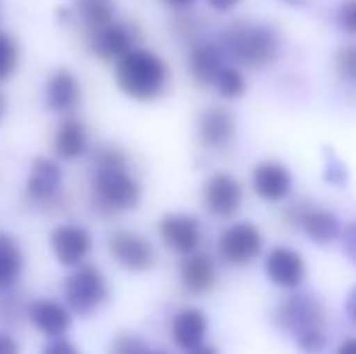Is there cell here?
Returning a JSON list of instances; mask_svg holds the SVG:
<instances>
[{
    "mask_svg": "<svg viewBox=\"0 0 356 354\" xmlns=\"http://www.w3.org/2000/svg\"><path fill=\"white\" fill-rule=\"evenodd\" d=\"M218 47L223 56L245 68H267L282 54V39L267 24L233 22L220 32Z\"/></svg>",
    "mask_w": 356,
    "mask_h": 354,
    "instance_id": "cell-1",
    "label": "cell"
},
{
    "mask_svg": "<svg viewBox=\"0 0 356 354\" xmlns=\"http://www.w3.org/2000/svg\"><path fill=\"white\" fill-rule=\"evenodd\" d=\"M117 86L124 95L138 102H153L165 92L170 83V68L155 51L134 49L117 61L114 68Z\"/></svg>",
    "mask_w": 356,
    "mask_h": 354,
    "instance_id": "cell-2",
    "label": "cell"
},
{
    "mask_svg": "<svg viewBox=\"0 0 356 354\" xmlns=\"http://www.w3.org/2000/svg\"><path fill=\"white\" fill-rule=\"evenodd\" d=\"M277 323L293 335L305 354H318L327 345L325 335V308L315 296L293 293L286 296L277 308Z\"/></svg>",
    "mask_w": 356,
    "mask_h": 354,
    "instance_id": "cell-3",
    "label": "cell"
},
{
    "mask_svg": "<svg viewBox=\"0 0 356 354\" xmlns=\"http://www.w3.org/2000/svg\"><path fill=\"white\" fill-rule=\"evenodd\" d=\"M92 207L102 216L131 211L141 202V182L129 168H95L92 175Z\"/></svg>",
    "mask_w": 356,
    "mask_h": 354,
    "instance_id": "cell-4",
    "label": "cell"
},
{
    "mask_svg": "<svg viewBox=\"0 0 356 354\" xmlns=\"http://www.w3.org/2000/svg\"><path fill=\"white\" fill-rule=\"evenodd\" d=\"M63 296H66V306L75 316L95 313L109 298V287L102 269L95 265L75 267L63 282Z\"/></svg>",
    "mask_w": 356,
    "mask_h": 354,
    "instance_id": "cell-5",
    "label": "cell"
},
{
    "mask_svg": "<svg viewBox=\"0 0 356 354\" xmlns=\"http://www.w3.org/2000/svg\"><path fill=\"white\" fill-rule=\"evenodd\" d=\"M262 252V233L254 223H235L218 238V255L233 267H248Z\"/></svg>",
    "mask_w": 356,
    "mask_h": 354,
    "instance_id": "cell-6",
    "label": "cell"
},
{
    "mask_svg": "<svg viewBox=\"0 0 356 354\" xmlns=\"http://www.w3.org/2000/svg\"><path fill=\"white\" fill-rule=\"evenodd\" d=\"M284 221L293 228H300L305 236L318 246H327L339 236V221L330 211L313 207L308 202H296L284 211Z\"/></svg>",
    "mask_w": 356,
    "mask_h": 354,
    "instance_id": "cell-7",
    "label": "cell"
},
{
    "mask_svg": "<svg viewBox=\"0 0 356 354\" xmlns=\"http://www.w3.org/2000/svg\"><path fill=\"white\" fill-rule=\"evenodd\" d=\"M109 255L114 257L119 267L129 272H148L155 265V248L150 246L148 238L138 236L131 231H117L107 241Z\"/></svg>",
    "mask_w": 356,
    "mask_h": 354,
    "instance_id": "cell-8",
    "label": "cell"
},
{
    "mask_svg": "<svg viewBox=\"0 0 356 354\" xmlns=\"http://www.w3.org/2000/svg\"><path fill=\"white\" fill-rule=\"evenodd\" d=\"M136 39H138L136 27L129 22H117V19L112 24H107V27L90 29L88 32L90 51L95 56L104 58V61H119V58H124L129 51L136 49Z\"/></svg>",
    "mask_w": 356,
    "mask_h": 354,
    "instance_id": "cell-9",
    "label": "cell"
},
{
    "mask_svg": "<svg viewBox=\"0 0 356 354\" xmlns=\"http://www.w3.org/2000/svg\"><path fill=\"white\" fill-rule=\"evenodd\" d=\"M49 246H51V252L63 267H80L85 262V257L92 250V238H90V231L85 226H78V223H61L51 231L49 236Z\"/></svg>",
    "mask_w": 356,
    "mask_h": 354,
    "instance_id": "cell-10",
    "label": "cell"
},
{
    "mask_svg": "<svg viewBox=\"0 0 356 354\" xmlns=\"http://www.w3.org/2000/svg\"><path fill=\"white\" fill-rule=\"evenodd\" d=\"M243 184L228 172H216L204 184V207L211 216L233 218L243 207Z\"/></svg>",
    "mask_w": 356,
    "mask_h": 354,
    "instance_id": "cell-11",
    "label": "cell"
},
{
    "mask_svg": "<svg viewBox=\"0 0 356 354\" xmlns=\"http://www.w3.org/2000/svg\"><path fill=\"white\" fill-rule=\"evenodd\" d=\"M158 231L165 246L177 255H194L202 246V223L189 214H165Z\"/></svg>",
    "mask_w": 356,
    "mask_h": 354,
    "instance_id": "cell-12",
    "label": "cell"
},
{
    "mask_svg": "<svg viewBox=\"0 0 356 354\" xmlns=\"http://www.w3.org/2000/svg\"><path fill=\"white\" fill-rule=\"evenodd\" d=\"M197 138L209 151H223V148H228L235 138L233 114L223 107H209L207 112L199 117Z\"/></svg>",
    "mask_w": 356,
    "mask_h": 354,
    "instance_id": "cell-13",
    "label": "cell"
},
{
    "mask_svg": "<svg viewBox=\"0 0 356 354\" xmlns=\"http://www.w3.org/2000/svg\"><path fill=\"white\" fill-rule=\"evenodd\" d=\"M27 318L49 340L63 337L71 328V308L54 298H37L27 306Z\"/></svg>",
    "mask_w": 356,
    "mask_h": 354,
    "instance_id": "cell-14",
    "label": "cell"
},
{
    "mask_svg": "<svg viewBox=\"0 0 356 354\" xmlns=\"http://www.w3.org/2000/svg\"><path fill=\"white\" fill-rule=\"evenodd\" d=\"M63 172L61 166L51 158H37L29 168L27 177V197L34 204H51L61 194Z\"/></svg>",
    "mask_w": 356,
    "mask_h": 354,
    "instance_id": "cell-15",
    "label": "cell"
},
{
    "mask_svg": "<svg viewBox=\"0 0 356 354\" xmlns=\"http://www.w3.org/2000/svg\"><path fill=\"white\" fill-rule=\"evenodd\" d=\"M252 187L264 202H282L293 189V175L279 161H264L252 170Z\"/></svg>",
    "mask_w": 356,
    "mask_h": 354,
    "instance_id": "cell-16",
    "label": "cell"
},
{
    "mask_svg": "<svg viewBox=\"0 0 356 354\" xmlns=\"http://www.w3.org/2000/svg\"><path fill=\"white\" fill-rule=\"evenodd\" d=\"M267 277L282 289H298L305 279V262L300 252L291 250L286 246L274 248L264 260Z\"/></svg>",
    "mask_w": 356,
    "mask_h": 354,
    "instance_id": "cell-17",
    "label": "cell"
},
{
    "mask_svg": "<svg viewBox=\"0 0 356 354\" xmlns=\"http://www.w3.org/2000/svg\"><path fill=\"white\" fill-rule=\"evenodd\" d=\"M44 95H47V104L54 112L68 114L80 104L83 88H80L78 76H75L71 68H56V71L49 76Z\"/></svg>",
    "mask_w": 356,
    "mask_h": 354,
    "instance_id": "cell-18",
    "label": "cell"
},
{
    "mask_svg": "<svg viewBox=\"0 0 356 354\" xmlns=\"http://www.w3.org/2000/svg\"><path fill=\"white\" fill-rule=\"evenodd\" d=\"M207 330H209V321L204 316V311H199V308H182L172 318V325H170L172 342L184 352L199 350L204 345Z\"/></svg>",
    "mask_w": 356,
    "mask_h": 354,
    "instance_id": "cell-19",
    "label": "cell"
},
{
    "mask_svg": "<svg viewBox=\"0 0 356 354\" xmlns=\"http://www.w3.org/2000/svg\"><path fill=\"white\" fill-rule=\"evenodd\" d=\"M189 73H192L197 86H211L223 71V51L218 44L211 42H197L189 49Z\"/></svg>",
    "mask_w": 356,
    "mask_h": 354,
    "instance_id": "cell-20",
    "label": "cell"
},
{
    "mask_svg": "<svg viewBox=\"0 0 356 354\" xmlns=\"http://www.w3.org/2000/svg\"><path fill=\"white\" fill-rule=\"evenodd\" d=\"M179 279H182L184 289L192 293H207L216 287V279H218V272H216V265L209 255L204 252H194V255H187L179 265Z\"/></svg>",
    "mask_w": 356,
    "mask_h": 354,
    "instance_id": "cell-21",
    "label": "cell"
},
{
    "mask_svg": "<svg viewBox=\"0 0 356 354\" xmlns=\"http://www.w3.org/2000/svg\"><path fill=\"white\" fill-rule=\"evenodd\" d=\"M88 148V129L83 127V122L68 117L56 127L54 134V153L58 161H75L80 158Z\"/></svg>",
    "mask_w": 356,
    "mask_h": 354,
    "instance_id": "cell-22",
    "label": "cell"
},
{
    "mask_svg": "<svg viewBox=\"0 0 356 354\" xmlns=\"http://www.w3.org/2000/svg\"><path fill=\"white\" fill-rule=\"evenodd\" d=\"M24 269V252L8 233H0V291L13 289Z\"/></svg>",
    "mask_w": 356,
    "mask_h": 354,
    "instance_id": "cell-23",
    "label": "cell"
},
{
    "mask_svg": "<svg viewBox=\"0 0 356 354\" xmlns=\"http://www.w3.org/2000/svg\"><path fill=\"white\" fill-rule=\"evenodd\" d=\"M73 3L88 32L90 29H102L114 22V13H117L114 0H73Z\"/></svg>",
    "mask_w": 356,
    "mask_h": 354,
    "instance_id": "cell-24",
    "label": "cell"
},
{
    "mask_svg": "<svg viewBox=\"0 0 356 354\" xmlns=\"http://www.w3.org/2000/svg\"><path fill=\"white\" fill-rule=\"evenodd\" d=\"M216 90L220 92V97L225 99H238L245 95V78L243 73L238 71V68H230V66H223V71L218 73V78H216Z\"/></svg>",
    "mask_w": 356,
    "mask_h": 354,
    "instance_id": "cell-25",
    "label": "cell"
},
{
    "mask_svg": "<svg viewBox=\"0 0 356 354\" xmlns=\"http://www.w3.org/2000/svg\"><path fill=\"white\" fill-rule=\"evenodd\" d=\"M19 66V47L8 32H0V83L8 81Z\"/></svg>",
    "mask_w": 356,
    "mask_h": 354,
    "instance_id": "cell-26",
    "label": "cell"
},
{
    "mask_svg": "<svg viewBox=\"0 0 356 354\" xmlns=\"http://www.w3.org/2000/svg\"><path fill=\"white\" fill-rule=\"evenodd\" d=\"M109 354H150V347L145 345L138 335L131 332H122L112 340L109 345Z\"/></svg>",
    "mask_w": 356,
    "mask_h": 354,
    "instance_id": "cell-27",
    "label": "cell"
},
{
    "mask_svg": "<svg viewBox=\"0 0 356 354\" xmlns=\"http://www.w3.org/2000/svg\"><path fill=\"white\" fill-rule=\"evenodd\" d=\"M334 63H337V71L342 73L344 78L356 81V44H349V47L339 49Z\"/></svg>",
    "mask_w": 356,
    "mask_h": 354,
    "instance_id": "cell-28",
    "label": "cell"
},
{
    "mask_svg": "<svg viewBox=\"0 0 356 354\" xmlns=\"http://www.w3.org/2000/svg\"><path fill=\"white\" fill-rule=\"evenodd\" d=\"M337 24L342 27V32L356 34V0L342 3V8L337 13Z\"/></svg>",
    "mask_w": 356,
    "mask_h": 354,
    "instance_id": "cell-29",
    "label": "cell"
},
{
    "mask_svg": "<svg viewBox=\"0 0 356 354\" xmlns=\"http://www.w3.org/2000/svg\"><path fill=\"white\" fill-rule=\"evenodd\" d=\"M42 354H80V350L71 340H66V337H56V340H49L44 345Z\"/></svg>",
    "mask_w": 356,
    "mask_h": 354,
    "instance_id": "cell-30",
    "label": "cell"
},
{
    "mask_svg": "<svg viewBox=\"0 0 356 354\" xmlns=\"http://www.w3.org/2000/svg\"><path fill=\"white\" fill-rule=\"evenodd\" d=\"M327 182H334V184H344L347 182V170H344V166L337 161V158L330 156L327 158Z\"/></svg>",
    "mask_w": 356,
    "mask_h": 354,
    "instance_id": "cell-31",
    "label": "cell"
},
{
    "mask_svg": "<svg viewBox=\"0 0 356 354\" xmlns=\"http://www.w3.org/2000/svg\"><path fill=\"white\" fill-rule=\"evenodd\" d=\"M342 241H344V252L349 255V260L356 262V221L344 228Z\"/></svg>",
    "mask_w": 356,
    "mask_h": 354,
    "instance_id": "cell-32",
    "label": "cell"
},
{
    "mask_svg": "<svg viewBox=\"0 0 356 354\" xmlns=\"http://www.w3.org/2000/svg\"><path fill=\"white\" fill-rule=\"evenodd\" d=\"M194 27H197V19H194V15H182V17H177V32L182 34V37H194Z\"/></svg>",
    "mask_w": 356,
    "mask_h": 354,
    "instance_id": "cell-33",
    "label": "cell"
},
{
    "mask_svg": "<svg viewBox=\"0 0 356 354\" xmlns=\"http://www.w3.org/2000/svg\"><path fill=\"white\" fill-rule=\"evenodd\" d=\"M0 354H19V345L10 332H0Z\"/></svg>",
    "mask_w": 356,
    "mask_h": 354,
    "instance_id": "cell-34",
    "label": "cell"
},
{
    "mask_svg": "<svg viewBox=\"0 0 356 354\" xmlns=\"http://www.w3.org/2000/svg\"><path fill=\"white\" fill-rule=\"evenodd\" d=\"M209 5H211L213 10H218V13H228V10H233L238 3H243V0H207Z\"/></svg>",
    "mask_w": 356,
    "mask_h": 354,
    "instance_id": "cell-35",
    "label": "cell"
},
{
    "mask_svg": "<svg viewBox=\"0 0 356 354\" xmlns=\"http://www.w3.org/2000/svg\"><path fill=\"white\" fill-rule=\"evenodd\" d=\"M347 316L356 325V289H352V293H349V298H347Z\"/></svg>",
    "mask_w": 356,
    "mask_h": 354,
    "instance_id": "cell-36",
    "label": "cell"
},
{
    "mask_svg": "<svg viewBox=\"0 0 356 354\" xmlns=\"http://www.w3.org/2000/svg\"><path fill=\"white\" fill-rule=\"evenodd\" d=\"M337 354H356V337H349V340H344L342 345H339Z\"/></svg>",
    "mask_w": 356,
    "mask_h": 354,
    "instance_id": "cell-37",
    "label": "cell"
},
{
    "mask_svg": "<svg viewBox=\"0 0 356 354\" xmlns=\"http://www.w3.org/2000/svg\"><path fill=\"white\" fill-rule=\"evenodd\" d=\"M168 8H175V10H182V8H189L194 0H163Z\"/></svg>",
    "mask_w": 356,
    "mask_h": 354,
    "instance_id": "cell-38",
    "label": "cell"
},
{
    "mask_svg": "<svg viewBox=\"0 0 356 354\" xmlns=\"http://www.w3.org/2000/svg\"><path fill=\"white\" fill-rule=\"evenodd\" d=\"M189 354H218L213 350V347H209V345H202L199 350H194V352H189Z\"/></svg>",
    "mask_w": 356,
    "mask_h": 354,
    "instance_id": "cell-39",
    "label": "cell"
},
{
    "mask_svg": "<svg viewBox=\"0 0 356 354\" xmlns=\"http://www.w3.org/2000/svg\"><path fill=\"white\" fill-rule=\"evenodd\" d=\"M286 3H291V5H300L303 0H286Z\"/></svg>",
    "mask_w": 356,
    "mask_h": 354,
    "instance_id": "cell-40",
    "label": "cell"
},
{
    "mask_svg": "<svg viewBox=\"0 0 356 354\" xmlns=\"http://www.w3.org/2000/svg\"><path fill=\"white\" fill-rule=\"evenodd\" d=\"M3 109H5V102H3V97H0V117H3Z\"/></svg>",
    "mask_w": 356,
    "mask_h": 354,
    "instance_id": "cell-41",
    "label": "cell"
},
{
    "mask_svg": "<svg viewBox=\"0 0 356 354\" xmlns=\"http://www.w3.org/2000/svg\"><path fill=\"white\" fill-rule=\"evenodd\" d=\"M150 354H170V352H153V350H150Z\"/></svg>",
    "mask_w": 356,
    "mask_h": 354,
    "instance_id": "cell-42",
    "label": "cell"
}]
</instances>
